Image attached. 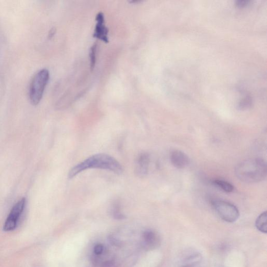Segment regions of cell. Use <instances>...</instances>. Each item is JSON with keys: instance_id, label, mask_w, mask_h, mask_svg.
Segmentation results:
<instances>
[{"instance_id": "obj_1", "label": "cell", "mask_w": 267, "mask_h": 267, "mask_svg": "<svg viewBox=\"0 0 267 267\" xmlns=\"http://www.w3.org/2000/svg\"><path fill=\"white\" fill-rule=\"evenodd\" d=\"M89 169L109 170L117 175H121L123 172L122 166L115 158L108 155L99 154L89 157L72 168L68 177L72 178Z\"/></svg>"}, {"instance_id": "obj_2", "label": "cell", "mask_w": 267, "mask_h": 267, "mask_svg": "<svg viewBox=\"0 0 267 267\" xmlns=\"http://www.w3.org/2000/svg\"><path fill=\"white\" fill-rule=\"evenodd\" d=\"M237 178L243 182L254 183L264 180L267 176V165L264 160L253 158L244 160L235 169Z\"/></svg>"}, {"instance_id": "obj_3", "label": "cell", "mask_w": 267, "mask_h": 267, "mask_svg": "<svg viewBox=\"0 0 267 267\" xmlns=\"http://www.w3.org/2000/svg\"><path fill=\"white\" fill-rule=\"evenodd\" d=\"M50 80V73L46 69L37 72L32 79L29 88V98L33 105H37L41 101Z\"/></svg>"}, {"instance_id": "obj_4", "label": "cell", "mask_w": 267, "mask_h": 267, "mask_svg": "<svg viewBox=\"0 0 267 267\" xmlns=\"http://www.w3.org/2000/svg\"><path fill=\"white\" fill-rule=\"evenodd\" d=\"M211 204L218 216L224 221L233 223L239 218V209L231 203L224 200H216L212 201Z\"/></svg>"}, {"instance_id": "obj_5", "label": "cell", "mask_w": 267, "mask_h": 267, "mask_svg": "<svg viewBox=\"0 0 267 267\" xmlns=\"http://www.w3.org/2000/svg\"><path fill=\"white\" fill-rule=\"evenodd\" d=\"M26 203V198H22L14 205L4 224V231H11L16 228L18 221L25 209Z\"/></svg>"}, {"instance_id": "obj_6", "label": "cell", "mask_w": 267, "mask_h": 267, "mask_svg": "<svg viewBox=\"0 0 267 267\" xmlns=\"http://www.w3.org/2000/svg\"><path fill=\"white\" fill-rule=\"evenodd\" d=\"M95 20L97 23H96L93 37L103 41L105 43H108L109 42V30L106 27L103 13L102 12L98 13L96 16Z\"/></svg>"}, {"instance_id": "obj_7", "label": "cell", "mask_w": 267, "mask_h": 267, "mask_svg": "<svg viewBox=\"0 0 267 267\" xmlns=\"http://www.w3.org/2000/svg\"><path fill=\"white\" fill-rule=\"evenodd\" d=\"M144 246L147 250H153L160 247L161 238L153 230H147L143 234Z\"/></svg>"}, {"instance_id": "obj_8", "label": "cell", "mask_w": 267, "mask_h": 267, "mask_svg": "<svg viewBox=\"0 0 267 267\" xmlns=\"http://www.w3.org/2000/svg\"><path fill=\"white\" fill-rule=\"evenodd\" d=\"M170 159L173 165L178 169H185L190 164L188 156L184 153L178 150H175L171 153Z\"/></svg>"}, {"instance_id": "obj_9", "label": "cell", "mask_w": 267, "mask_h": 267, "mask_svg": "<svg viewBox=\"0 0 267 267\" xmlns=\"http://www.w3.org/2000/svg\"><path fill=\"white\" fill-rule=\"evenodd\" d=\"M150 163V157L147 153H142L138 156L136 160L135 173L140 177H144L148 172Z\"/></svg>"}, {"instance_id": "obj_10", "label": "cell", "mask_w": 267, "mask_h": 267, "mask_svg": "<svg viewBox=\"0 0 267 267\" xmlns=\"http://www.w3.org/2000/svg\"><path fill=\"white\" fill-rule=\"evenodd\" d=\"M255 226L258 230L266 234L267 232V212L265 211L256 220Z\"/></svg>"}, {"instance_id": "obj_11", "label": "cell", "mask_w": 267, "mask_h": 267, "mask_svg": "<svg viewBox=\"0 0 267 267\" xmlns=\"http://www.w3.org/2000/svg\"><path fill=\"white\" fill-rule=\"evenodd\" d=\"M212 183L227 193H231L234 189L232 184L222 179L213 180L212 181Z\"/></svg>"}, {"instance_id": "obj_12", "label": "cell", "mask_w": 267, "mask_h": 267, "mask_svg": "<svg viewBox=\"0 0 267 267\" xmlns=\"http://www.w3.org/2000/svg\"><path fill=\"white\" fill-rule=\"evenodd\" d=\"M112 213L113 217L116 219L121 220L125 218L123 214L119 202H115L112 206Z\"/></svg>"}, {"instance_id": "obj_13", "label": "cell", "mask_w": 267, "mask_h": 267, "mask_svg": "<svg viewBox=\"0 0 267 267\" xmlns=\"http://www.w3.org/2000/svg\"><path fill=\"white\" fill-rule=\"evenodd\" d=\"M97 46L96 44L93 45L90 48L89 52L90 58V67L91 71L94 69L96 62V53H97Z\"/></svg>"}, {"instance_id": "obj_14", "label": "cell", "mask_w": 267, "mask_h": 267, "mask_svg": "<svg viewBox=\"0 0 267 267\" xmlns=\"http://www.w3.org/2000/svg\"><path fill=\"white\" fill-rule=\"evenodd\" d=\"M103 251V246L100 244L96 245L94 248V253L95 255H100L102 254Z\"/></svg>"}, {"instance_id": "obj_15", "label": "cell", "mask_w": 267, "mask_h": 267, "mask_svg": "<svg viewBox=\"0 0 267 267\" xmlns=\"http://www.w3.org/2000/svg\"><path fill=\"white\" fill-rule=\"evenodd\" d=\"M101 267H117V265L114 261L110 260L103 263Z\"/></svg>"}, {"instance_id": "obj_16", "label": "cell", "mask_w": 267, "mask_h": 267, "mask_svg": "<svg viewBox=\"0 0 267 267\" xmlns=\"http://www.w3.org/2000/svg\"><path fill=\"white\" fill-rule=\"evenodd\" d=\"M109 239L110 243H111L113 245L116 246V247H119V246L121 245V242L116 238L113 237H110Z\"/></svg>"}, {"instance_id": "obj_17", "label": "cell", "mask_w": 267, "mask_h": 267, "mask_svg": "<svg viewBox=\"0 0 267 267\" xmlns=\"http://www.w3.org/2000/svg\"><path fill=\"white\" fill-rule=\"evenodd\" d=\"M56 33V29L55 27L51 28L48 34L49 39H51L55 36Z\"/></svg>"}]
</instances>
